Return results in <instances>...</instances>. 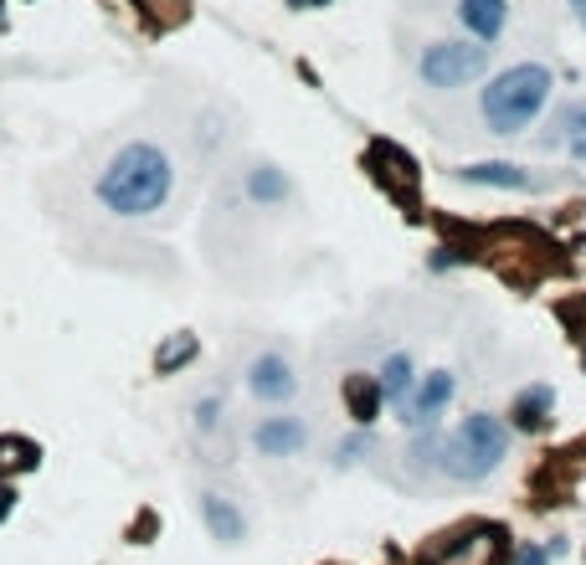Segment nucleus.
Segmentation results:
<instances>
[{
	"instance_id": "aec40b11",
	"label": "nucleus",
	"mask_w": 586,
	"mask_h": 565,
	"mask_svg": "<svg viewBox=\"0 0 586 565\" xmlns=\"http://www.w3.org/2000/svg\"><path fill=\"white\" fill-rule=\"evenodd\" d=\"M216 422H222V402H216V396H206V402L195 406V427H201V431H211Z\"/></svg>"
},
{
	"instance_id": "5701e85b",
	"label": "nucleus",
	"mask_w": 586,
	"mask_h": 565,
	"mask_svg": "<svg viewBox=\"0 0 586 565\" xmlns=\"http://www.w3.org/2000/svg\"><path fill=\"white\" fill-rule=\"evenodd\" d=\"M294 11H324V6H334V0H288Z\"/></svg>"
},
{
	"instance_id": "9b49d317",
	"label": "nucleus",
	"mask_w": 586,
	"mask_h": 565,
	"mask_svg": "<svg viewBox=\"0 0 586 565\" xmlns=\"http://www.w3.org/2000/svg\"><path fill=\"white\" fill-rule=\"evenodd\" d=\"M201 520H206V530L222 540V545H242V535H247L242 509L232 504V499H222V493H201Z\"/></svg>"
},
{
	"instance_id": "9d476101",
	"label": "nucleus",
	"mask_w": 586,
	"mask_h": 565,
	"mask_svg": "<svg viewBox=\"0 0 586 565\" xmlns=\"http://www.w3.org/2000/svg\"><path fill=\"white\" fill-rule=\"evenodd\" d=\"M551 412H556V386H545V381H535V386H525L520 396H514L510 406V427L514 431H545L551 427Z\"/></svg>"
},
{
	"instance_id": "2eb2a0df",
	"label": "nucleus",
	"mask_w": 586,
	"mask_h": 565,
	"mask_svg": "<svg viewBox=\"0 0 586 565\" xmlns=\"http://www.w3.org/2000/svg\"><path fill=\"white\" fill-rule=\"evenodd\" d=\"M195 355H201V340H195L191 329H181V334H166V340H160V350H155V375L185 371Z\"/></svg>"
},
{
	"instance_id": "f03ea898",
	"label": "nucleus",
	"mask_w": 586,
	"mask_h": 565,
	"mask_svg": "<svg viewBox=\"0 0 586 565\" xmlns=\"http://www.w3.org/2000/svg\"><path fill=\"white\" fill-rule=\"evenodd\" d=\"M551 88H556L551 67H541V62H514V67H504V73L483 88L479 114L494 135H520V129H530V124L541 119V108L551 104Z\"/></svg>"
},
{
	"instance_id": "393cba45",
	"label": "nucleus",
	"mask_w": 586,
	"mask_h": 565,
	"mask_svg": "<svg viewBox=\"0 0 586 565\" xmlns=\"http://www.w3.org/2000/svg\"><path fill=\"white\" fill-rule=\"evenodd\" d=\"M572 15H576V21H582V26H586V0H572Z\"/></svg>"
},
{
	"instance_id": "f257e3e1",
	"label": "nucleus",
	"mask_w": 586,
	"mask_h": 565,
	"mask_svg": "<svg viewBox=\"0 0 586 565\" xmlns=\"http://www.w3.org/2000/svg\"><path fill=\"white\" fill-rule=\"evenodd\" d=\"M93 191H98V206L114 211V216H150L170 201L175 191V164L160 145L150 139H135V145H124L114 160L98 170L93 180Z\"/></svg>"
},
{
	"instance_id": "20e7f679",
	"label": "nucleus",
	"mask_w": 586,
	"mask_h": 565,
	"mask_svg": "<svg viewBox=\"0 0 586 565\" xmlns=\"http://www.w3.org/2000/svg\"><path fill=\"white\" fill-rule=\"evenodd\" d=\"M489 73V46H473V42H433L422 52V83L427 88H464L473 77Z\"/></svg>"
},
{
	"instance_id": "412c9836",
	"label": "nucleus",
	"mask_w": 586,
	"mask_h": 565,
	"mask_svg": "<svg viewBox=\"0 0 586 565\" xmlns=\"http://www.w3.org/2000/svg\"><path fill=\"white\" fill-rule=\"evenodd\" d=\"M514 565H545L541 545H514Z\"/></svg>"
},
{
	"instance_id": "7ed1b4c3",
	"label": "nucleus",
	"mask_w": 586,
	"mask_h": 565,
	"mask_svg": "<svg viewBox=\"0 0 586 565\" xmlns=\"http://www.w3.org/2000/svg\"><path fill=\"white\" fill-rule=\"evenodd\" d=\"M504 452H510V427L499 417H489V412H473L452 437H443L437 468L448 478H458V483H479V478H489L504 462Z\"/></svg>"
},
{
	"instance_id": "f3484780",
	"label": "nucleus",
	"mask_w": 586,
	"mask_h": 565,
	"mask_svg": "<svg viewBox=\"0 0 586 565\" xmlns=\"http://www.w3.org/2000/svg\"><path fill=\"white\" fill-rule=\"evenodd\" d=\"M42 462V447L26 443V437H0V473H36Z\"/></svg>"
},
{
	"instance_id": "b1692460",
	"label": "nucleus",
	"mask_w": 586,
	"mask_h": 565,
	"mask_svg": "<svg viewBox=\"0 0 586 565\" xmlns=\"http://www.w3.org/2000/svg\"><path fill=\"white\" fill-rule=\"evenodd\" d=\"M11 504H15V493L6 489V483H0V520H6V514H11Z\"/></svg>"
},
{
	"instance_id": "4468645a",
	"label": "nucleus",
	"mask_w": 586,
	"mask_h": 565,
	"mask_svg": "<svg viewBox=\"0 0 586 565\" xmlns=\"http://www.w3.org/2000/svg\"><path fill=\"white\" fill-rule=\"evenodd\" d=\"M345 406H350V417L361 422V427H371V422L381 417V406H386L376 375H345Z\"/></svg>"
},
{
	"instance_id": "6e6552de",
	"label": "nucleus",
	"mask_w": 586,
	"mask_h": 565,
	"mask_svg": "<svg viewBox=\"0 0 586 565\" xmlns=\"http://www.w3.org/2000/svg\"><path fill=\"white\" fill-rule=\"evenodd\" d=\"M371 164H376V180L386 185L396 201H417V164L406 160L396 145H371Z\"/></svg>"
},
{
	"instance_id": "6ab92c4d",
	"label": "nucleus",
	"mask_w": 586,
	"mask_h": 565,
	"mask_svg": "<svg viewBox=\"0 0 586 565\" xmlns=\"http://www.w3.org/2000/svg\"><path fill=\"white\" fill-rule=\"evenodd\" d=\"M561 139H566V154L576 164H586V98L561 114Z\"/></svg>"
},
{
	"instance_id": "a211bd4d",
	"label": "nucleus",
	"mask_w": 586,
	"mask_h": 565,
	"mask_svg": "<svg viewBox=\"0 0 586 565\" xmlns=\"http://www.w3.org/2000/svg\"><path fill=\"white\" fill-rule=\"evenodd\" d=\"M247 195L278 206V201H288V175H284V170H273V164H257L253 175H247Z\"/></svg>"
},
{
	"instance_id": "ddd939ff",
	"label": "nucleus",
	"mask_w": 586,
	"mask_h": 565,
	"mask_svg": "<svg viewBox=\"0 0 586 565\" xmlns=\"http://www.w3.org/2000/svg\"><path fill=\"white\" fill-rule=\"evenodd\" d=\"M458 175L468 180V185H489V191H525L530 175L520 170V164L510 160H483V164H464Z\"/></svg>"
},
{
	"instance_id": "423d86ee",
	"label": "nucleus",
	"mask_w": 586,
	"mask_h": 565,
	"mask_svg": "<svg viewBox=\"0 0 586 565\" xmlns=\"http://www.w3.org/2000/svg\"><path fill=\"white\" fill-rule=\"evenodd\" d=\"M247 391H253L257 402H288L294 391H299V375H294V365H288L284 355H257L253 365H247Z\"/></svg>"
},
{
	"instance_id": "4be33fe9",
	"label": "nucleus",
	"mask_w": 586,
	"mask_h": 565,
	"mask_svg": "<svg viewBox=\"0 0 586 565\" xmlns=\"http://www.w3.org/2000/svg\"><path fill=\"white\" fill-rule=\"evenodd\" d=\"M361 452H365V437H350V443H340L334 458H340V462H361Z\"/></svg>"
},
{
	"instance_id": "1a4fd4ad",
	"label": "nucleus",
	"mask_w": 586,
	"mask_h": 565,
	"mask_svg": "<svg viewBox=\"0 0 586 565\" xmlns=\"http://www.w3.org/2000/svg\"><path fill=\"white\" fill-rule=\"evenodd\" d=\"M303 443H309V427L299 417H263L253 431V447L263 458H294L303 452Z\"/></svg>"
},
{
	"instance_id": "0eeeda50",
	"label": "nucleus",
	"mask_w": 586,
	"mask_h": 565,
	"mask_svg": "<svg viewBox=\"0 0 586 565\" xmlns=\"http://www.w3.org/2000/svg\"><path fill=\"white\" fill-rule=\"evenodd\" d=\"M452 402V375L448 371H433L422 375L417 396L402 406V422L406 427H437V417H443V406Z\"/></svg>"
},
{
	"instance_id": "f8f14e48",
	"label": "nucleus",
	"mask_w": 586,
	"mask_h": 565,
	"mask_svg": "<svg viewBox=\"0 0 586 565\" xmlns=\"http://www.w3.org/2000/svg\"><path fill=\"white\" fill-rule=\"evenodd\" d=\"M458 21H464L468 36H479V42H494L504 21H510V6L504 0H458Z\"/></svg>"
},
{
	"instance_id": "dca6fc26",
	"label": "nucleus",
	"mask_w": 586,
	"mask_h": 565,
	"mask_svg": "<svg viewBox=\"0 0 586 565\" xmlns=\"http://www.w3.org/2000/svg\"><path fill=\"white\" fill-rule=\"evenodd\" d=\"M381 396H386L391 406H406L412 402V355L406 350H396V355H386V365H381Z\"/></svg>"
},
{
	"instance_id": "39448f33",
	"label": "nucleus",
	"mask_w": 586,
	"mask_h": 565,
	"mask_svg": "<svg viewBox=\"0 0 586 565\" xmlns=\"http://www.w3.org/2000/svg\"><path fill=\"white\" fill-rule=\"evenodd\" d=\"M499 551H504V535H499L494 524H479V530L448 540V545L433 555V565H494Z\"/></svg>"
}]
</instances>
